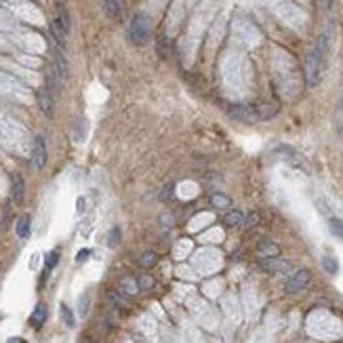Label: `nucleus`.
<instances>
[{"label": "nucleus", "instance_id": "obj_1", "mask_svg": "<svg viewBox=\"0 0 343 343\" xmlns=\"http://www.w3.org/2000/svg\"><path fill=\"white\" fill-rule=\"evenodd\" d=\"M272 72H274V80L280 93L286 99H295L301 91V76L293 55L282 51V48H276L274 59H272Z\"/></svg>", "mask_w": 343, "mask_h": 343}, {"label": "nucleus", "instance_id": "obj_2", "mask_svg": "<svg viewBox=\"0 0 343 343\" xmlns=\"http://www.w3.org/2000/svg\"><path fill=\"white\" fill-rule=\"evenodd\" d=\"M211 4H213V0H205V2L196 9L192 22H190V27H187V34H185L183 43H181V55H183L185 66L192 64V59L196 55V48H198L200 40H202V34H205L206 25H208V22H211V17H213Z\"/></svg>", "mask_w": 343, "mask_h": 343}, {"label": "nucleus", "instance_id": "obj_3", "mask_svg": "<svg viewBox=\"0 0 343 343\" xmlns=\"http://www.w3.org/2000/svg\"><path fill=\"white\" fill-rule=\"evenodd\" d=\"M223 87L232 97H242L247 93V64L240 53H228L221 64Z\"/></svg>", "mask_w": 343, "mask_h": 343}, {"label": "nucleus", "instance_id": "obj_4", "mask_svg": "<svg viewBox=\"0 0 343 343\" xmlns=\"http://www.w3.org/2000/svg\"><path fill=\"white\" fill-rule=\"evenodd\" d=\"M261 2L268 6V9L274 13V15L284 22L291 30H295L299 34L305 32V25H307V15L299 6L293 2V0H261Z\"/></svg>", "mask_w": 343, "mask_h": 343}, {"label": "nucleus", "instance_id": "obj_5", "mask_svg": "<svg viewBox=\"0 0 343 343\" xmlns=\"http://www.w3.org/2000/svg\"><path fill=\"white\" fill-rule=\"evenodd\" d=\"M326 59H328V36L322 34L318 36L316 45L307 55V64H305V80H307V87H318L320 80H322V74H324V68H326Z\"/></svg>", "mask_w": 343, "mask_h": 343}, {"label": "nucleus", "instance_id": "obj_6", "mask_svg": "<svg viewBox=\"0 0 343 343\" xmlns=\"http://www.w3.org/2000/svg\"><path fill=\"white\" fill-rule=\"evenodd\" d=\"M0 143L11 150H22L25 143V131L19 122L0 114Z\"/></svg>", "mask_w": 343, "mask_h": 343}, {"label": "nucleus", "instance_id": "obj_7", "mask_svg": "<svg viewBox=\"0 0 343 343\" xmlns=\"http://www.w3.org/2000/svg\"><path fill=\"white\" fill-rule=\"evenodd\" d=\"M234 38L240 43L242 46L247 48H253L259 45V40H261V32H259V27L251 22L249 17H236L234 19Z\"/></svg>", "mask_w": 343, "mask_h": 343}, {"label": "nucleus", "instance_id": "obj_8", "mask_svg": "<svg viewBox=\"0 0 343 343\" xmlns=\"http://www.w3.org/2000/svg\"><path fill=\"white\" fill-rule=\"evenodd\" d=\"M129 38L133 45L137 46H143L150 43L152 38V22L150 17L145 15V13H137L135 17H133V22L129 25Z\"/></svg>", "mask_w": 343, "mask_h": 343}, {"label": "nucleus", "instance_id": "obj_9", "mask_svg": "<svg viewBox=\"0 0 343 343\" xmlns=\"http://www.w3.org/2000/svg\"><path fill=\"white\" fill-rule=\"evenodd\" d=\"M0 95L2 97H11V99L17 101H30V89H27L23 82H19L13 76H6L0 72Z\"/></svg>", "mask_w": 343, "mask_h": 343}, {"label": "nucleus", "instance_id": "obj_10", "mask_svg": "<svg viewBox=\"0 0 343 343\" xmlns=\"http://www.w3.org/2000/svg\"><path fill=\"white\" fill-rule=\"evenodd\" d=\"M219 261H221L219 253H217V251H211V249L200 251V253H196V257H194V265H198V270H202V272L217 270L219 268Z\"/></svg>", "mask_w": 343, "mask_h": 343}, {"label": "nucleus", "instance_id": "obj_11", "mask_svg": "<svg viewBox=\"0 0 343 343\" xmlns=\"http://www.w3.org/2000/svg\"><path fill=\"white\" fill-rule=\"evenodd\" d=\"M32 162H34V169H45L46 164V143H45V137L38 135L34 137V143H32Z\"/></svg>", "mask_w": 343, "mask_h": 343}, {"label": "nucleus", "instance_id": "obj_12", "mask_svg": "<svg viewBox=\"0 0 343 343\" xmlns=\"http://www.w3.org/2000/svg\"><path fill=\"white\" fill-rule=\"evenodd\" d=\"M310 272L307 270H297L295 274L289 278V282H286V293H299L303 291L307 284H310Z\"/></svg>", "mask_w": 343, "mask_h": 343}, {"label": "nucleus", "instance_id": "obj_13", "mask_svg": "<svg viewBox=\"0 0 343 343\" xmlns=\"http://www.w3.org/2000/svg\"><path fill=\"white\" fill-rule=\"evenodd\" d=\"M261 268L265 272H270V274H286V272H291V261H278V259H265V261L261 263Z\"/></svg>", "mask_w": 343, "mask_h": 343}, {"label": "nucleus", "instance_id": "obj_14", "mask_svg": "<svg viewBox=\"0 0 343 343\" xmlns=\"http://www.w3.org/2000/svg\"><path fill=\"white\" fill-rule=\"evenodd\" d=\"M55 72H57V76H59L61 82L68 80V76H69L68 59H66V55H64V51H61L59 46H57V51H55Z\"/></svg>", "mask_w": 343, "mask_h": 343}, {"label": "nucleus", "instance_id": "obj_15", "mask_svg": "<svg viewBox=\"0 0 343 343\" xmlns=\"http://www.w3.org/2000/svg\"><path fill=\"white\" fill-rule=\"evenodd\" d=\"M36 99H38V106H40V110H43V114L51 118V116H53V110H55V103H53V95L48 93V91H40Z\"/></svg>", "mask_w": 343, "mask_h": 343}, {"label": "nucleus", "instance_id": "obj_16", "mask_svg": "<svg viewBox=\"0 0 343 343\" xmlns=\"http://www.w3.org/2000/svg\"><path fill=\"white\" fill-rule=\"evenodd\" d=\"M11 196H13V202H15V205H22V202H23V198H25V183H23L22 177H15V179H13Z\"/></svg>", "mask_w": 343, "mask_h": 343}, {"label": "nucleus", "instance_id": "obj_17", "mask_svg": "<svg viewBox=\"0 0 343 343\" xmlns=\"http://www.w3.org/2000/svg\"><path fill=\"white\" fill-rule=\"evenodd\" d=\"M223 30H226V19L219 17L217 22L213 23V30H211V48H215L217 45H219V40L223 36Z\"/></svg>", "mask_w": 343, "mask_h": 343}, {"label": "nucleus", "instance_id": "obj_18", "mask_svg": "<svg viewBox=\"0 0 343 343\" xmlns=\"http://www.w3.org/2000/svg\"><path fill=\"white\" fill-rule=\"evenodd\" d=\"M45 320H46V305L38 303L36 307H34V312H32V316H30V322H32V326L40 328V326L45 324Z\"/></svg>", "mask_w": 343, "mask_h": 343}, {"label": "nucleus", "instance_id": "obj_19", "mask_svg": "<svg viewBox=\"0 0 343 343\" xmlns=\"http://www.w3.org/2000/svg\"><path fill=\"white\" fill-rule=\"evenodd\" d=\"M30 226H32L30 215H22L17 219V236L22 238V240H25V238L30 236Z\"/></svg>", "mask_w": 343, "mask_h": 343}, {"label": "nucleus", "instance_id": "obj_20", "mask_svg": "<svg viewBox=\"0 0 343 343\" xmlns=\"http://www.w3.org/2000/svg\"><path fill=\"white\" fill-rule=\"evenodd\" d=\"M259 253H261L263 257H276L280 253V249H278V244H274L272 240H261V244H259Z\"/></svg>", "mask_w": 343, "mask_h": 343}, {"label": "nucleus", "instance_id": "obj_21", "mask_svg": "<svg viewBox=\"0 0 343 343\" xmlns=\"http://www.w3.org/2000/svg\"><path fill=\"white\" fill-rule=\"evenodd\" d=\"M326 223H328V229H331L333 236L343 238V219H339L337 215H333V217H328V219H326Z\"/></svg>", "mask_w": 343, "mask_h": 343}, {"label": "nucleus", "instance_id": "obj_22", "mask_svg": "<svg viewBox=\"0 0 343 343\" xmlns=\"http://www.w3.org/2000/svg\"><path fill=\"white\" fill-rule=\"evenodd\" d=\"M59 316H61V320H64V324H66V326L72 328V326L76 324L74 314H72V310H69V307H68L66 303H61V305H59Z\"/></svg>", "mask_w": 343, "mask_h": 343}, {"label": "nucleus", "instance_id": "obj_23", "mask_svg": "<svg viewBox=\"0 0 343 343\" xmlns=\"http://www.w3.org/2000/svg\"><path fill=\"white\" fill-rule=\"evenodd\" d=\"M322 268H324L328 274H337V272H339V263H337V259H335V257L324 255V257H322Z\"/></svg>", "mask_w": 343, "mask_h": 343}, {"label": "nucleus", "instance_id": "obj_24", "mask_svg": "<svg viewBox=\"0 0 343 343\" xmlns=\"http://www.w3.org/2000/svg\"><path fill=\"white\" fill-rule=\"evenodd\" d=\"M103 6H106V13L110 17H114V19L120 17V4H118V0H103Z\"/></svg>", "mask_w": 343, "mask_h": 343}, {"label": "nucleus", "instance_id": "obj_25", "mask_svg": "<svg viewBox=\"0 0 343 343\" xmlns=\"http://www.w3.org/2000/svg\"><path fill=\"white\" fill-rule=\"evenodd\" d=\"M226 223H228L229 228H234V226H242V223H244V213H242V211H232V213H228Z\"/></svg>", "mask_w": 343, "mask_h": 343}, {"label": "nucleus", "instance_id": "obj_26", "mask_svg": "<svg viewBox=\"0 0 343 343\" xmlns=\"http://www.w3.org/2000/svg\"><path fill=\"white\" fill-rule=\"evenodd\" d=\"M135 282H137V289L139 291H150L152 286H154V278L150 274H141V276L135 280Z\"/></svg>", "mask_w": 343, "mask_h": 343}, {"label": "nucleus", "instance_id": "obj_27", "mask_svg": "<svg viewBox=\"0 0 343 343\" xmlns=\"http://www.w3.org/2000/svg\"><path fill=\"white\" fill-rule=\"evenodd\" d=\"M120 291H122V295L133 297V295H135V293H137L139 289H137V282H135V280H122Z\"/></svg>", "mask_w": 343, "mask_h": 343}, {"label": "nucleus", "instance_id": "obj_28", "mask_svg": "<svg viewBox=\"0 0 343 343\" xmlns=\"http://www.w3.org/2000/svg\"><path fill=\"white\" fill-rule=\"evenodd\" d=\"M108 299H110V303L114 305V307H127V299H124L120 293H116V291H114V293L110 291V293H108Z\"/></svg>", "mask_w": 343, "mask_h": 343}, {"label": "nucleus", "instance_id": "obj_29", "mask_svg": "<svg viewBox=\"0 0 343 343\" xmlns=\"http://www.w3.org/2000/svg\"><path fill=\"white\" fill-rule=\"evenodd\" d=\"M139 263H141L143 268H152V265L156 263V253H154V251H145L141 259H139Z\"/></svg>", "mask_w": 343, "mask_h": 343}, {"label": "nucleus", "instance_id": "obj_30", "mask_svg": "<svg viewBox=\"0 0 343 343\" xmlns=\"http://www.w3.org/2000/svg\"><path fill=\"white\" fill-rule=\"evenodd\" d=\"M46 272H51V270H55V265L59 263V251H51V253L46 255Z\"/></svg>", "mask_w": 343, "mask_h": 343}, {"label": "nucleus", "instance_id": "obj_31", "mask_svg": "<svg viewBox=\"0 0 343 343\" xmlns=\"http://www.w3.org/2000/svg\"><path fill=\"white\" fill-rule=\"evenodd\" d=\"M89 305H91V297L89 295H82L80 297V303H78V316L85 318L89 314Z\"/></svg>", "mask_w": 343, "mask_h": 343}, {"label": "nucleus", "instance_id": "obj_32", "mask_svg": "<svg viewBox=\"0 0 343 343\" xmlns=\"http://www.w3.org/2000/svg\"><path fill=\"white\" fill-rule=\"evenodd\" d=\"M213 205L215 206H229V198H226L223 194H213Z\"/></svg>", "mask_w": 343, "mask_h": 343}, {"label": "nucleus", "instance_id": "obj_33", "mask_svg": "<svg viewBox=\"0 0 343 343\" xmlns=\"http://www.w3.org/2000/svg\"><path fill=\"white\" fill-rule=\"evenodd\" d=\"M89 255H91V251H80V253L76 255V261H78V263L87 261V259H89Z\"/></svg>", "mask_w": 343, "mask_h": 343}, {"label": "nucleus", "instance_id": "obj_34", "mask_svg": "<svg viewBox=\"0 0 343 343\" xmlns=\"http://www.w3.org/2000/svg\"><path fill=\"white\" fill-rule=\"evenodd\" d=\"M6 343H27L25 339H22V337H11L9 341H6Z\"/></svg>", "mask_w": 343, "mask_h": 343}, {"label": "nucleus", "instance_id": "obj_35", "mask_svg": "<svg viewBox=\"0 0 343 343\" xmlns=\"http://www.w3.org/2000/svg\"><path fill=\"white\" fill-rule=\"evenodd\" d=\"M339 110H341V114H343V97H341V103H339Z\"/></svg>", "mask_w": 343, "mask_h": 343}, {"label": "nucleus", "instance_id": "obj_36", "mask_svg": "<svg viewBox=\"0 0 343 343\" xmlns=\"http://www.w3.org/2000/svg\"><path fill=\"white\" fill-rule=\"evenodd\" d=\"M156 2H158V0H156Z\"/></svg>", "mask_w": 343, "mask_h": 343}]
</instances>
